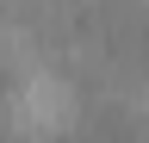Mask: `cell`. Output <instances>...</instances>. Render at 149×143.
Segmentation results:
<instances>
[{
    "mask_svg": "<svg viewBox=\"0 0 149 143\" xmlns=\"http://www.w3.org/2000/svg\"><path fill=\"white\" fill-rule=\"evenodd\" d=\"M44 68H50V38L31 19H0V75L31 81V75H44Z\"/></svg>",
    "mask_w": 149,
    "mask_h": 143,
    "instance_id": "7a4b0ae2",
    "label": "cell"
},
{
    "mask_svg": "<svg viewBox=\"0 0 149 143\" xmlns=\"http://www.w3.org/2000/svg\"><path fill=\"white\" fill-rule=\"evenodd\" d=\"M74 124H81V87L68 75L44 68V75L19 81V93H13V137L19 143H56Z\"/></svg>",
    "mask_w": 149,
    "mask_h": 143,
    "instance_id": "6da1fadb",
    "label": "cell"
}]
</instances>
